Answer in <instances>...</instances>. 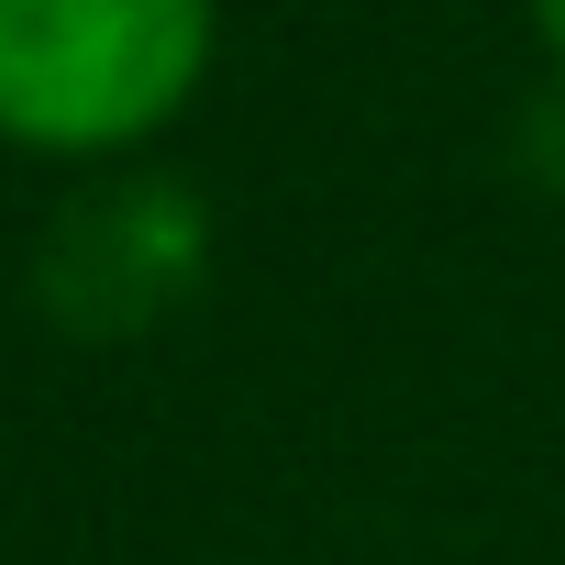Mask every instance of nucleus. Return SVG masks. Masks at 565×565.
Returning a JSON list of instances; mask_svg holds the SVG:
<instances>
[{
    "instance_id": "f257e3e1",
    "label": "nucleus",
    "mask_w": 565,
    "mask_h": 565,
    "mask_svg": "<svg viewBox=\"0 0 565 565\" xmlns=\"http://www.w3.org/2000/svg\"><path fill=\"white\" fill-rule=\"evenodd\" d=\"M222 56V0H0V145L100 167L178 134Z\"/></svg>"
},
{
    "instance_id": "f03ea898",
    "label": "nucleus",
    "mask_w": 565,
    "mask_h": 565,
    "mask_svg": "<svg viewBox=\"0 0 565 565\" xmlns=\"http://www.w3.org/2000/svg\"><path fill=\"white\" fill-rule=\"evenodd\" d=\"M532 34H543V56L565 67V0H532Z\"/></svg>"
}]
</instances>
